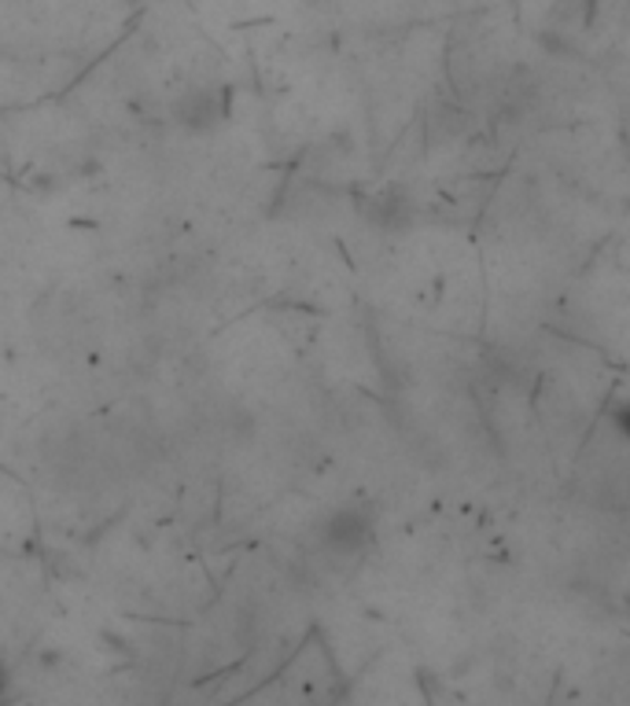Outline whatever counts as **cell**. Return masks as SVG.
<instances>
[{"label": "cell", "mask_w": 630, "mask_h": 706, "mask_svg": "<svg viewBox=\"0 0 630 706\" xmlns=\"http://www.w3.org/2000/svg\"><path fill=\"white\" fill-rule=\"evenodd\" d=\"M317 545L336 560H358L373 545V519L354 504L332 508L317 523Z\"/></svg>", "instance_id": "cell-1"}, {"label": "cell", "mask_w": 630, "mask_h": 706, "mask_svg": "<svg viewBox=\"0 0 630 706\" xmlns=\"http://www.w3.org/2000/svg\"><path fill=\"white\" fill-rule=\"evenodd\" d=\"M365 217H369V225L380 228V233H403V228L414 225L417 203L409 199L406 188L387 184V188H380L369 203H365Z\"/></svg>", "instance_id": "cell-2"}, {"label": "cell", "mask_w": 630, "mask_h": 706, "mask_svg": "<svg viewBox=\"0 0 630 706\" xmlns=\"http://www.w3.org/2000/svg\"><path fill=\"white\" fill-rule=\"evenodd\" d=\"M222 96L214 89H189L185 96H177L174 103V119L181 130L189 133H211L222 122Z\"/></svg>", "instance_id": "cell-3"}]
</instances>
